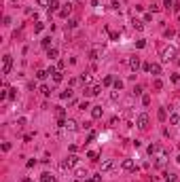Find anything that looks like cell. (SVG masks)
I'll return each mask as SVG.
<instances>
[{"label":"cell","mask_w":180,"mask_h":182,"mask_svg":"<svg viewBox=\"0 0 180 182\" xmlns=\"http://www.w3.org/2000/svg\"><path fill=\"white\" fill-rule=\"evenodd\" d=\"M11 68H13V57H11V55H4L2 57V74H9Z\"/></svg>","instance_id":"6da1fadb"},{"label":"cell","mask_w":180,"mask_h":182,"mask_svg":"<svg viewBox=\"0 0 180 182\" xmlns=\"http://www.w3.org/2000/svg\"><path fill=\"white\" fill-rule=\"evenodd\" d=\"M136 125H138L140 129H146V127H148V114H144V112L138 114L136 116Z\"/></svg>","instance_id":"7a4b0ae2"},{"label":"cell","mask_w":180,"mask_h":182,"mask_svg":"<svg viewBox=\"0 0 180 182\" xmlns=\"http://www.w3.org/2000/svg\"><path fill=\"white\" fill-rule=\"evenodd\" d=\"M161 55H163V62H170V60L176 57V49H174V47H165V49L161 51Z\"/></svg>","instance_id":"3957f363"},{"label":"cell","mask_w":180,"mask_h":182,"mask_svg":"<svg viewBox=\"0 0 180 182\" xmlns=\"http://www.w3.org/2000/svg\"><path fill=\"white\" fill-rule=\"evenodd\" d=\"M76 163H79V157H76V155H70V157L66 159V161L62 163V167H64V169H68V167H74Z\"/></svg>","instance_id":"277c9868"},{"label":"cell","mask_w":180,"mask_h":182,"mask_svg":"<svg viewBox=\"0 0 180 182\" xmlns=\"http://www.w3.org/2000/svg\"><path fill=\"white\" fill-rule=\"evenodd\" d=\"M114 159H106V161H102V172H110V169H114Z\"/></svg>","instance_id":"5b68a950"},{"label":"cell","mask_w":180,"mask_h":182,"mask_svg":"<svg viewBox=\"0 0 180 182\" xmlns=\"http://www.w3.org/2000/svg\"><path fill=\"white\" fill-rule=\"evenodd\" d=\"M121 167L125 169V172H134V169H136V163L132 161V159H125V161L121 163Z\"/></svg>","instance_id":"8992f818"},{"label":"cell","mask_w":180,"mask_h":182,"mask_svg":"<svg viewBox=\"0 0 180 182\" xmlns=\"http://www.w3.org/2000/svg\"><path fill=\"white\" fill-rule=\"evenodd\" d=\"M100 91H102V87H100V85H95V87H89V89H85L83 93H85V98H89V95H97Z\"/></svg>","instance_id":"52a82bcc"},{"label":"cell","mask_w":180,"mask_h":182,"mask_svg":"<svg viewBox=\"0 0 180 182\" xmlns=\"http://www.w3.org/2000/svg\"><path fill=\"white\" fill-rule=\"evenodd\" d=\"M72 13V4H64V9H59V17H68V15Z\"/></svg>","instance_id":"ba28073f"},{"label":"cell","mask_w":180,"mask_h":182,"mask_svg":"<svg viewBox=\"0 0 180 182\" xmlns=\"http://www.w3.org/2000/svg\"><path fill=\"white\" fill-rule=\"evenodd\" d=\"M180 123V114L178 112H170V125H178Z\"/></svg>","instance_id":"9c48e42d"},{"label":"cell","mask_w":180,"mask_h":182,"mask_svg":"<svg viewBox=\"0 0 180 182\" xmlns=\"http://www.w3.org/2000/svg\"><path fill=\"white\" fill-rule=\"evenodd\" d=\"M40 182H55V176L49 174V172H45V174L40 176Z\"/></svg>","instance_id":"30bf717a"},{"label":"cell","mask_w":180,"mask_h":182,"mask_svg":"<svg viewBox=\"0 0 180 182\" xmlns=\"http://www.w3.org/2000/svg\"><path fill=\"white\" fill-rule=\"evenodd\" d=\"M57 9H59V2H57V0H51V4H49V15H51V13H57Z\"/></svg>","instance_id":"8fae6325"},{"label":"cell","mask_w":180,"mask_h":182,"mask_svg":"<svg viewBox=\"0 0 180 182\" xmlns=\"http://www.w3.org/2000/svg\"><path fill=\"white\" fill-rule=\"evenodd\" d=\"M148 72H152V74H161V66H159V64H148Z\"/></svg>","instance_id":"7c38bea8"},{"label":"cell","mask_w":180,"mask_h":182,"mask_svg":"<svg viewBox=\"0 0 180 182\" xmlns=\"http://www.w3.org/2000/svg\"><path fill=\"white\" fill-rule=\"evenodd\" d=\"M129 68H132V70H138L140 68V60L138 57H132V60H129Z\"/></svg>","instance_id":"4fadbf2b"},{"label":"cell","mask_w":180,"mask_h":182,"mask_svg":"<svg viewBox=\"0 0 180 182\" xmlns=\"http://www.w3.org/2000/svg\"><path fill=\"white\" fill-rule=\"evenodd\" d=\"M102 112H104V110H102V106H95V108L91 110V116H93V119H100Z\"/></svg>","instance_id":"5bb4252c"},{"label":"cell","mask_w":180,"mask_h":182,"mask_svg":"<svg viewBox=\"0 0 180 182\" xmlns=\"http://www.w3.org/2000/svg\"><path fill=\"white\" fill-rule=\"evenodd\" d=\"M157 116H159V121H165V119H167V110H165V108H159Z\"/></svg>","instance_id":"9a60e30c"},{"label":"cell","mask_w":180,"mask_h":182,"mask_svg":"<svg viewBox=\"0 0 180 182\" xmlns=\"http://www.w3.org/2000/svg\"><path fill=\"white\" fill-rule=\"evenodd\" d=\"M134 28L138 30V32H140V30H144V21H140V19H134Z\"/></svg>","instance_id":"2e32d148"},{"label":"cell","mask_w":180,"mask_h":182,"mask_svg":"<svg viewBox=\"0 0 180 182\" xmlns=\"http://www.w3.org/2000/svg\"><path fill=\"white\" fill-rule=\"evenodd\" d=\"M159 151H161L159 144H150V146H148V153H150V155H155V153H159Z\"/></svg>","instance_id":"e0dca14e"},{"label":"cell","mask_w":180,"mask_h":182,"mask_svg":"<svg viewBox=\"0 0 180 182\" xmlns=\"http://www.w3.org/2000/svg\"><path fill=\"white\" fill-rule=\"evenodd\" d=\"M66 129H70V131H74V129H76V123H74L72 119H68V121H66Z\"/></svg>","instance_id":"ac0fdd59"},{"label":"cell","mask_w":180,"mask_h":182,"mask_svg":"<svg viewBox=\"0 0 180 182\" xmlns=\"http://www.w3.org/2000/svg\"><path fill=\"white\" fill-rule=\"evenodd\" d=\"M165 182H178V176L176 174H165Z\"/></svg>","instance_id":"d6986e66"},{"label":"cell","mask_w":180,"mask_h":182,"mask_svg":"<svg viewBox=\"0 0 180 182\" xmlns=\"http://www.w3.org/2000/svg\"><path fill=\"white\" fill-rule=\"evenodd\" d=\"M45 49H51V36H47V38H42V42H40Z\"/></svg>","instance_id":"ffe728a7"},{"label":"cell","mask_w":180,"mask_h":182,"mask_svg":"<svg viewBox=\"0 0 180 182\" xmlns=\"http://www.w3.org/2000/svg\"><path fill=\"white\" fill-rule=\"evenodd\" d=\"M47 55H49V60H55L57 57V49H47Z\"/></svg>","instance_id":"44dd1931"},{"label":"cell","mask_w":180,"mask_h":182,"mask_svg":"<svg viewBox=\"0 0 180 182\" xmlns=\"http://www.w3.org/2000/svg\"><path fill=\"white\" fill-rule=\"evenodd\" d=\"M47 74H49V70H38V72H36V76L40 78V81H45V78H47Z\"/></svg>","instance_id":"7402d4cb"},{"label":"cell","mask_w":180,"mask_h":182,"mask_svg":"<svg viewBox=\"0 0 180 182\" xmlns=\"http://www.w3.org/2000/svg\"><path fill=\"white\" fill-rule=\"evenodd\" d=\"M70 98H72V91H70V89L62 91V100H70Z\"/></svg>","instance_id":"603a6c76"},{"label":"cell","mask_w":180,"mask_h":182,"mask_svg":"<svg viewBox=\"0 0 180 182\" xmlns=\"http://www.w3.org/2000/svg\"><path fill=\"white\" fill-rule=\"evenodd\" d=\"M40 93H42V95H51V87H47V85H42V87H40Z\"/></svg>","instance_id":"cb8c5ba5"},{"label":"cell","mask_w":180,"mask_h":182,"mask_svg":"<svg viewBox=\"0 0 180 182\" xmlns=\"http://www.w3.org/2000/svg\"><path fill=\"white\" fill-rule=\"evenodd\" d=\"M112 85H114V89H117V91H121V89H123V81H119V78H117V81H114Z\"/></svg>","instance_id":"d4e9b609"},{"label":"cell","mask_w":180,"mask_h":182,"mask_svg":"<svg viewBox=\"0 0 180 182\" xmlns=\"http://www.w3.org/2000/svg\"><path fill=\"white\" fill-rule=\"evenodd\" d=\"M81 81H83V83H89V81H91V74H89V72H85L83 76H81Z\"/></svg>","instance_id":"484cf974"},{"label":"cell","mask_w":180,"mask_h":182,"mask_svg":"<svg viewBox=\"0 0 180 182\" xmlns=\"http://www.w3.org/2000/svg\"><path fill=\"white\" fill-rule=\"evenodd\" d=\"M102 180V176H91V178H87L85 182H100Z\"/></svg>","instance_id":"4316f807"},{"label":"cell","mask_w":180,"mask_h":182,"mask_svg":"<svg viewBox=\"0 0 180 182\" xmlns=\"http://www.w3.org/2000/svg\"><path fill=\"white\" fill-rule=\"evenodd\" d=\"M9 98H11V100L17 98V89H9Z\"/></svg>","instance_id":"83f0119b"},{"label":"cell","mask_w":180,"mask_h":182,"mask_svg":"<svg viewBox=\"0 0 180 182\" xmlns=\"http://www.w3.org/2000/svg\"><path fill=\"white\" fill-rule=\"evenodd\" d=\"M136 47H138V49H144V47H146V40H136Z\"/></svg>","instance_id":"f1b7e54d"},{"label":"cell","mask_w":180,"mask_h":182,"mask_svg":"<svg viewBox=\"0 0 180 182\" xmlns=\"http://www.w3.org/2000/svg\"><path fill=\"white\" fill-rule=\"evenodd\" d=\"M97 157H100V155H97L95 151H91V153H89V159H91V161H97Z\"/></svg>","instance_id":"f546056e"},{"label":"cell","mask_w":180,"mask_h":182,"mask_svg":"<svg viewBox=\"0 0 180 182\" xmlns=\"http://www.w3.org/2000/svg\"><path fill=\"white\" fill-rule=\"evenodd\" d=\"M4 98H9V89H2V91H0V100H4Z\"/></svg>","instance_id":"4dcf8cb0"},{"label":"cell","mask_w":180,"mask_h":182,"mask_svg":"<svg viewBox=\"0 0 180 182\" xmlns=\"http://www.w3.org/2000/svg\"><path fill=\"white\" fill-rule=\"evenodd\" d=\"M49 4H51L49 0H38V7H49Z\"/></svg>","instance_id":"1f68e13d"},{"label":"cell","mask_w":180,"mask_h":182,"mask_svg":"<svg viewBox=\"0 0 180 182\" xmlns=\"http://www.w3.org/2000/svg\"><path fill=\"white\" fill-rule=\"evenodd\" d=\"M112 83H114L112 76H106V78H104V85H112Z\"/></svg>","instance_id":"d6a6232c"},{"label":"cell","mask_w":180,"mask_h":182,"mask_svg":"<svg viewBox=\"0 0 180 182\" xmlns=\"http://www.w3.org/2000/svg\"><path fill=\"white\" fill-rule=\"evenodd\" d=\"M172 4H174V2H172V0H165V2H163V7H165L167 11H170V9H172Z\"/></svg>","instance_id":"836d02e7"},{"label":"cell","mask_w":180,"mask_h":182,"mask_svg":"<svg viewBox=\"0 0 180 182\" xmlns=\"http://www.w3.org/2000/svg\"><path fill=\"white\" fill-rule=\"evenodd\" d=\"M42 28H45V23H36V25H34V32H40Z\"/></svg>","instance_id":"e575fe53"},{"label":"cell","mask_w":180,"mask_h":182,"mask_svg":"<svg viewBox=\"0 0 180 182\" xmlns=\"http://www.w3.org/2000/svg\"><path fill=\"white\" fill-rule=\"evenodd\" d=\"M142 104H144V106L150 104V98H148V95H144V98H142Z\"/></svg>","instance_id":"d590c367"},{"label":"cell","mask_w":180,"mask_h":182,"mask_svg":"<svg viewBox=\"0 0 180 182\" xmlns=\"http://www.w3.org/2000/svg\"><path fill=\"white\" fill-rule=\"evenodd\" d=\"M87 140H89V142H91V140H95V131H89V136H87Z\"/></svg>","instance_id":"8d00e7d4"},{"label":"cell","mask_w":180,"mask_h":182,"mask_svg":"<svg viewBox=\"0 0 180 182\" xmlns=\"http://www.w3.org/2000/svg\"><path fill=\"white\" fill-rule=\"evenodd\" d=\"M2 151H4V153L11 151V144H9V142H4V144H2Z\"/></svg>","instance_id":"74e56055"},{"label":"cell","mask_w":180,"mask_h":182,"mask_svg":"<svg viewBox=\"0 0 180 182\" xmlns=\"http://www.w3.org/2000/svg\"><path fill=\"white\" fill-rule=\"evenodd\" d=\"M161 87H163V83L159 81V78H157V81H155V89H161Z\"/></svg>","instance_id":"f35d334b"},{"label":"cell","mask_w":180,"mask_h":182,"mask_svg":"<svg viewBox=\"0 0 180 182\" xmlns=\"http://www.w3.org/2000/svg\"><path fill=\"white\" fill-rule=\"evenodd\" d=\"M110 4H112V9H119V0H112Z\"/></svg>","instance_id":"ab89813d"},{"label":"cell","mask_w":180,"mask_h":182,"mask_svg":"<svg viewBox=\"0 0 180 182\" xmlns=\"http://www.w3.org/2000/svg\"><path fill=\"white\" fill-rule=\"evenodd\" d=\"M176 161H178V163H180V155H178V159H176Z\"/></svg>","instance_id":"60d3db41"},{"label":"cell","mask_w":180,"mask_h":182,"mask_svg":"<svg viewBox=\"0 0 180 182\" xmlns=\"http://www.w3.org/2000/svg\"><path fill=\"white\" fill-rule=\"evenodd\" d=\"M28 182H30V180H28Z\"/></svg>","instance_id":"b9f144b4"}]
</instances>
